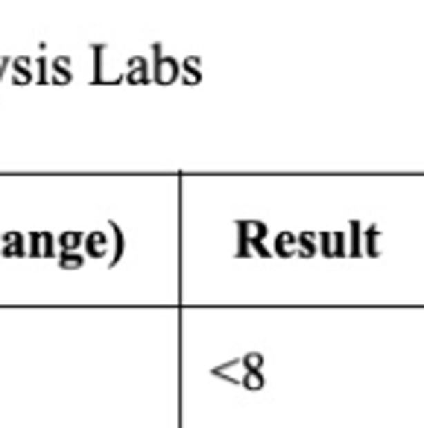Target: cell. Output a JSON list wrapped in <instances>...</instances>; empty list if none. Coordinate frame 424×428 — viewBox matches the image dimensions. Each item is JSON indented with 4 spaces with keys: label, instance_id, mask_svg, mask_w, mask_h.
<instances>
[{
    "label": "cell",
    "instance_id": "obj_15",
    "mask_svg": "<svg viewBox=\"0 0 424 428\" xmlns=\"http://www.w3.org/2000/svg\"><path fill=\"white\" fill-rule=\"evenodd\" d=\"M27 252H30V259H44V232H32Z\"/></svg>",
    "mask_w": 424,
    "mask_h": 428
},
{
    "label": "cell",
    "instance_id": "obj_13",
    "mask_svg": "<svg viewBox=\"0 0 424 428\" xmlns=\"http://www.w3.org/2000/svg\"><path fill=\"white\" fill-rule=\"evenodd\" d=\"M199 68H202V59H199V56H188V59H184V62H182L184 80H188L191 85H193V82H199V80H202V73H199Z\"/></svg>",
    "mask_w": 424,
    "mask_h": 428
},
{
    "label": "cell",
    "instance_id": "obj_16",
    "mask_svg": "<svg viewBox=\"0 0 424 428\" xmlns=\"http://www.w3.org/2000/svg\"><path fill=\"white\" fill-rule=\"evenodd\" d=\"M240 384L246 387V390H260L267 384V378H264V373L260 370H252V373H246L243 378H240Z\"/></svg>",
    "mask_w": 424,
    "mask_h": 428
},
{
    "label": "cell",
    "instance_id": "obj_8",
    "mask_svg": "<svg viewBox=\"0 0 424 428\" xmlns=\"http://www.w3.org/2000/svg\"><path fill=\"white\" fill-rule=\"evenodd\" d=\"M296 243H298V235H293V232H278L276 235V255L278 259H293V255H298L296 252Z\"/></svg>",
    "mask_w": 424,
    "mask_h": 428
},
{
    "label": "cell",
    "instance_id": "obj_24",
    "mask_svg": "<svg viewBox=\"0 0 424 428\" xmlns=\"http://www.w3.org/2000/svg\"><path fill=\"white\" fill-rule=\"evenodd\" d=\"M252 247H255V252L260 255V259H269V255H272V250L267 247V243H264V241H258V243H252Z\"/></svg>",
    "mask_w": 424,
    "mask_h": 428
},
{
    "label": "cell",
    "instance_id": "obj_20",
    "mask_svg": "<svg viewBox=\"0 0 424 428\" xmlns=\"http://www.w3.org/2000/svg\"><path fill=\"white\" fill-rule=\"evenodd\" d=\"M91 47H94V82H103V44Z\"/></svg>",
    "mask_w": 424,
    "mask_h": 428
},
{
    "label": "cell",
    "instance_id": "obj_9",
    "mask_svg": "<svg viewBox=\"0 0 424 428\" xmlns=\"http://www.w3.org/2000/svg\"><path fill=\"white\" fill-rule=\"evenodd\" d=\"M56 243H59L61 252H79L85 247V235L82 232H61V235L56 238Z\"/></svg>",
    "mask_w": 424,
    "mask_h": 428
},
{
    "label": "cell",
    "instance_id": "obj_18",
    "mask_svg": "<svg viewBox=\"0 0 424 428\" xmlns=\"http://www.w3.org/2000/svg\"><path fill=\"white\" fill-rule=\"evenodd\" d=\"M240 364H243V370H246V373L260 370V366H264V355H260V352H246V355L240 358Z\"/></svg>",
    "mask_w": 424,
    "mask_h": 428
},
{
    "label": "cell",
    "instance_id": "obj_23",
    "mask_svg": "<svg viewBox=\"0 0 424 428\" xmlns=\"http://www.w3.org/2000/svg\"><path fill=\"white\" fill-rule=\"evenodd\" d=\"M44 259H59L56 255V238L50 235V232H44Z\"/></svg>",
    "mask_w": 424,
    "mask_h": 428
},
{
    "label": "cell",
    "instance_id": "obj_1",
    "mask_svg": "<svg viewBox=\"0 0 424 428\" xmlns=\"http://www.w3.org/2000/svg\"><path fill=\"white\" fill-rule=\"evenodd\" d=\"M149 50H153V80H155L158 85L176 82L182 65H179L173 56H164V44H153Z\"/></svg>",
    "mask_w": 424,
    "mask_h": 428
},
{
    "label": "cell",
    "instance_id": "obj_5",
    "mask_svg": "<svg viewBox=\"0 0 424 428\" xmlns=\"http://www.w3.org/2000/svg\"><path fill=\"white\" fill-rule=\"evenodd\" d=\"M85 259H106V252H108V235H103V229H97V232H88L85 235Z\"/></svg>",
    "mask_w": 424,
    "mask_h": 428
},
{
    "label": "cell",
    "instance_id": "obj_14",
    "mask_svg": "<svg viewBox=\"0 0 424 428\" xmlns=\"http://www.w3.org/2000/svg\"><path fill=\"white\" fill-rule=\"evenodd\" d=\"M378 235H380L378 226H366V229H363V241H366L363 252L369 255V259H378Z\"/></svg>",
    "mask_w": 424,
    "mask_h": 428
},
{
    "label": "cell",
    "instance_id": "obj_25",
    "mask_svg": "<svg viewBox=\"0 0 424 428\" xmlns=\"http://www.w3.org/2000/svg\"><path fill=\"white\" fill-rule=\"evenodd\" d=\"M9 68H12V59L3 56V59H0V80H3V71H9Z\"/></svg>",
    "mask_w": 424,
    "mask_h": 428
},
{
    "label": "cell",
    "instance_id": "obj_22",
    "mask_svg": "<svg viewBox=\"0 0 424 428\" xmlns=\"http://www.w3.org/2000/svg\"><path fill=\"white\" fill-rule=\"evenodd\" d=\"M343 255H345V235L334 232V259H343Z\"/></svg>",
    "mask_w": 424,
    "mask_h": 428
},
{
    "label": "cell",
    "instance_id": "obj_2",
    "mask_svg": "<svg viewBox=\"0 0 424 428\" xmlns=\"http://www.w3.org/2000/svg\"><path fill=\"white\" fill-rule=\"evenodd\" d=\"M267 235H269L267 223H260V220H240V223H237V259H246L249 247L264 241Z\"/></svg>",
    "mask_w": 424,
    "mask_h": 428
},
{
    "label": "cell",
    "instance_id": "obj_4",
    "mask_svg": "<svg viewBox=\"0 0 424 428\" xmlns=\"http://www.w3.org/2000/svg\"><path fill=\"white\" fill-rule=\"evenodd\" d=\"M149 71L153 68H149V62L144 56H132L126 62V82L129 85H149V77H153Z\"/></svg>",
    "mask_w": 424,
    "mask_h": 428
},
{
    "label": "cell",
    "instance_id": "obj_11",
    "mask_svg": "<svg viewBox=\"0 0 424 428\" xmlns=\"http://www.w3.org/2000/svg\"><path fill=\"white\" fill-rule=\"evenodd\" d=\"M85 261H88L85 259V252H59V259H56V264L61 267V270H79Z\"/></svg>",
    "mask_w": 424,
    "mask_h": 428
},
{
    "label": "cell",
    "instance_id": "obj_17",
    "mask_svg": "<svg viewBox=\"0 0 424 428\" xmlns=\"http://www.w3.org/2000/svg\"><path fill=\"white\" fill-rule=\"evenodd\" d=\"M351 259H360V255H363V247H360V235H363V229H360V220H351Z\"/></svg>",
    "mask_w": 424,
    "mask_h": 428
},
{
    "label": "cell",
    "instance_id": "obj_10",
    "mask_svg": "<svg viewBox=\"0 0 424 428\" xmlns=\"http://www.w3.org/2000/svg\"><path fill=\"white\" fill-rule=\"evenodd\" d=\"M298 259H314V252L319 250V243H316V235L314 232H298Z\"/></svg>",
    "mask_w": 424,
    "mask_h": 428
},
{
    "label": "cell",
    "instance_id": "obj_21",
    "mask_svg": "<svg viewBox=\"0 0 424 428\" xmlns=\"http://www.w3.org/2000/svg\"><path fill=\"white\" fill-rule=\"evenodd\" d=\"M35 68H39V77H35V82H50V73H47V68H50V59H35Z\"/></svg>",
    "mask_w": 424,
    "mask_h": 428
},
{
    "label": "cell",
    "instance_id": "obj_6",
    "mask_svg": "<svg viewBox=\"0 0 424 428\" xmlns=\"http://www.w3.org/2000/svg\"><path fill=\"white\" fill-rule=\"evenodd\" d=\"M12 82L15 85H30L32 82V59L30 56L12 59Z\"/></svg>",
    "mask_w": 424,
    "mask_h": 428
},
{
    "label": "cell",
    "instance_id": "obj_3",
    "mask_svg": "<svg viewBox=\"0 0 424 428\" xmlns=\"http://www.w3.org/2000/svg\"><path fill=\"white\" fill-rule=\"evenodd\" d=\"M3 241V259H27V243H30V235H21V232H6V235H0Z\"/></svg>",
    "mask_w": 424,
    "mask_h": 428
},
{
    "label": "cell",
    "instance_id": "obj_7",
    "mask_svg": "<svg viewBox=\"0 0 424 428\" xmlns=\"http://www.w3.org/2000/svg\"><path fill=\"white\" fill-rule=\"evenodd\" d=\"M50 82H56V85H68L73 80V73H70V59L68 56H56L53 62H50Z\"/></svg>",
    "mask_w": 424,
    "mask_h": 428
},
{
    "label": "cell",
    "instance_id": "obj_19",
    "mask_svg": "<svg viewBox=\"0 0 424 428\" xmlns=\"http://www.w3.org/2000/svg\"><path fill=\"white\" fill-rule=\"evenodd\" d=\"M319 250L325 259H334V232H319Z\"/></svg>",
    "mask_w": 424,
    "mask_h": 428
},
{
    "label": "cell",
    "instance_id": "obj_12",
    "mask_svg": "<svg viewBox=\"0 0 424 428\" xmlns=\"http://www.w3.org/2000/svg\"><path fill=\"white\" fill-rule=\"evenodd\" d=\"M108 232H111V238H115V255H111V267H117L120 259H123V229L115 223V220H108Z\"/></svg>",
    "mask_w": 424,
    "mask_h": 428
}]
</instances>
